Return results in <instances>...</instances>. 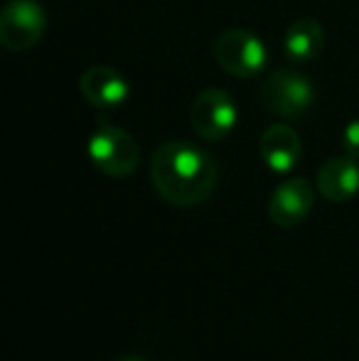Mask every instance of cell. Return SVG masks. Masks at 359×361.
<instances>
[{"label": "cell", "mask_w": 359, "mask_h": 361, "mask_svg": "<svg viewBox=\"0 0 359 361\" xmlns=\"http://www.w3.org/2000/svg\"><path fill=\"white\" fill-rule=\"evenodd\" d=\"M87 152L91 165L99 172H104L106 177L133 175L140 160V147L133 135L121 128V126H114L104 116L96 121L94 133L89 135Z\"/></svg>", "instance_id": "obj_2"}, {"label": "cell", "mask_w": 359, "mask_h": 361, "mask_svg": "<svg viewBox=\"0 0 359 361\" xmlns=\"http://www.w3.org/2000/svg\"><path fill=\"white\" fill-rule=\"evenodd\" d=\"M47 30V13L39 0H10L0 10V44L10 52L32 49Z\"/></svg>", "instance_id": "obj_4"}, {"label": "cell", "mask_w": 359, "mask_h": 361, "mask_svg": "<svg viewBox=\"0 0 359 361\" xmlns=\"http://www.w3.org/2000/svg\"><path fill=\"white\" fill-rule=\"evenodd\" d=\"M315 185L327 202H335V204L350 202L359 195V160L352 155L330 157L317 170Z\"/></svg>", "instance_id": "obj_10"}, {"label": "cell", "mask_w": 359, "mask_h": 361, "mask_svg": "<svg viewBox=\"0 0 359 361\" xmlns=\"http://www.w3.org/2000/svg\"><path fill=\"white\" fill-rule=\"evenodd\" d=\"M116 361H150V359L140 357V354H126V357H118Z\"/></svg>", "instance_id": "obj_13"}, {"label": "cell", "mask_w": 359, "mask_h": 361, "mask_svg": "<svg viewBox=\"0 0 359 361\" xmlns=\"http://www.w3.org/2000/svg\"><path fill=\"white\" fill-rule=\"evenodd\" d=\"M312 202H315V190L310 182L305 177H288L271 192L269 219L281 228H293L308 219Z\"/></svg>", "instance_id": "obj_7"}, {"label": "cell", "mask_w": 359, "mask_h": 361, "mask_svg": "<svg viewBox=\"0 0 359 361\" xmlns=\"http://www.w3.org/2000/svg\"><path fill=\"white\" fill-rule=\"evenodd\" d=\"M261 101L281 118H298L315 101V86L296 69H276L261 86Z\"/></svg>", "instance_id": "obj_5"}, {"label": "cell", "mask_w": 359, "mask_h": 361, "mask_svg": "<svg viewBox=\"0 0 359 361\" xmlns=\"http://www.w3.org/2000/svg\"><path fill=\"white\" fill-rule=\"evenodd\" d=\"M325 47V30L317 20L300 18L286 30L283 37V52L291 62L308 64L317 57Z\"/></svg>", "instance_id": "obj_11"}, {"label": "cell", "mask_w": 359, "mask_h": 361, "mask_svg": "<svg viewBox=\"0 0 359 361\" xmlns=\"http://www.w3.org/2000/svg\"><path fill=\"white\" fill-rule=\"evenodd\" d=\"M239 121V109L224 89H205L190 109V123L202 140L219 143L231 135Z\"/></svg>", "instance_id": "obj_6"}, {"label": "cell", "mask_w": 359, "mask_h": 361, "mask_svg": "<svg viewBox=\"0 0 359 361\" xmlns=\"http://www.w3.org/2000/svg\"><path fill=\"white\" fill-rule=\"evenodd\" d=\"M150 180L168 204L190 209L214 192L219 167L212 152L185 138H170L150 157Z\"/></svg>", "instance_id": "obj_1"}, {"label": "cell", "mask_w": 359, "mask_h": 361, "mask_svg": "<svg viewBox=\"0 0 359 361\" xmlns=\"http://www.w3.org/2000/svg\"><path fill=\"white\" fill-rule=\"evenodd\" d=\"M259 152L264 165L276 175H288L296 170L303 155V143L296 128L288 123H273L261 133L259 138Z\"/></svg>", "instance_id": "obj_9"}, {"label": "cell", "mask_w": 359, "mask_h": 361, "mask_svg": "<svg viewBox=\"0 0 359 361\" xmlns=\"http://www.w3.org/2000/svg\"><path fill=\"white\" fill-rule=\"evenodd\" d=\"M79 91L91 106L99 109H118L130 99L128 79L106 64H94L79 76Z\"/></svg>", "instance_id": "obj_8"}, {"label": "cell", "mask_w": 359, "mask_h": 361, "mask_svg": "<svg viewBox=\"0 0 359 361\" xmlns=\"http://www.w3.org/2000/svg\"><path fill=\"white\" fill-rule=\"evenodd\" d=\"M342 150H345V155H352L359 160V118L350 121L342 130Z\"/></svg>", "instance_id": "obj_12"}, {"label": "cell", "mask_w": 359, "mask_h": 361, "mask_svg": "<svg viewBox=\"0 0 359 361\" xmlns=\"http://www.w3.org/2000/svg\"><path fill=\"white\" fill-rule=\"evenodd\" d=\"M214 59L226 74L254 79L269 67V47L259 35L231 27L214 39Z\"/></svg>", "instance_id": "obj_3"}]
</instances>
